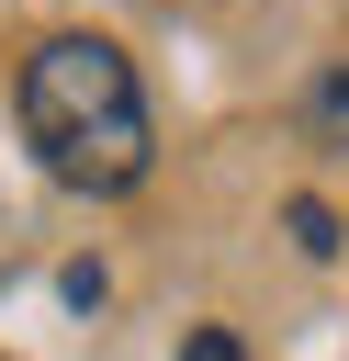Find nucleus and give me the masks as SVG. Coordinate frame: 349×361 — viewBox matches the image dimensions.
<instances>
[{"label": "nucleus", "instance_id": "f03ea898", "mask_svg": "<svg viewBox=\"0 0 349 361\" xmlns=\"http://www.w3.org/2000/svg\"><path fill=\"white\" fill-rule=\"evenodd\" d=\"M304 113H315V135H326V147H349V68H326Z\"/></svg>", "mask_w": 349, "mask_h": 361}, {"label": "nucleus", "instance_id": "f257e3e1", "mask_svg": "<svg viewBox=\"0 0 349 361\" xmlns=\"http://www.w3.org/2000/svg\"><path fill=\"white\" fill-rule=\"evenodd\" d=\"M23 147L68 192H135L146 180V90H135L124 45L45 34L23 56Z\"/></svg>", "mask_w": 349, "mask_h": 361}, {"label": "nucleus", "instance_id": "20e7f679", "mask_svg": "<svg viewBox=\"0 0 349 361\" xmlns=\"http://www.w3.org/2000/svg\"><path fill=\"white\" fill-rule=\"evenodd\" d=\"M180 361H236V338H225V327H191V338H180Z\"/></svg>", "mask_w": 349, "mask_h": 361}, {"label": "nucleus", "instance_id": "7ed1b4c3", "mask_svg": "<svg viewBox=\"0 0 349 361\" xmlns=\"http://www.w3.org/2000/svg\"><path fill=\"white\" fill-rule=\"evenodd\" d=\"M293 237H304V248L326 259V248H338V214H326V203H293Z\"/></svg>", "mask_w": 349, "mask_h": 361}]
</instances>
